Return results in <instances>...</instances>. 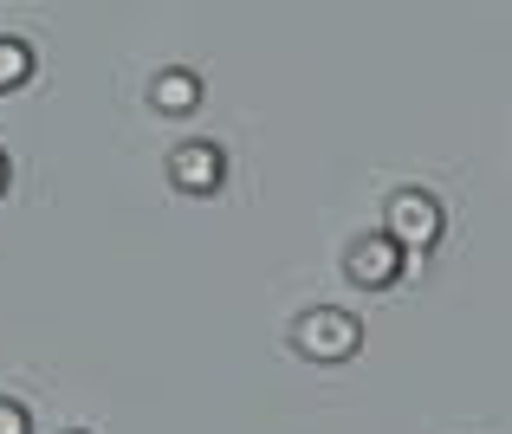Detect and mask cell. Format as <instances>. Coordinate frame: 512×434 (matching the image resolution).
<instances>
[{"instance_id":"1","label":"cell","mask_w":512,"mask_h":434,"mask_svg":"<svg viewBox=\"0 0 512 434\" xmlns=\"http://www.w3.org/2000/svg\"><path fill=\"white\" fill-rule=\"evenodd\" d=\"M383 234L396 240L402 253L415 260H428V253L441 247V234H448V208H441V195H428V188H396L383 208Z\"/></svg>"},{"instance_id":"2","label":"cell","mask_w":512,"mask_h":434,"mask_svg":"<svg viewBox=\"0 0 512 434\" xmlns=\"http://www.w3.org/2000/svg\"><path fill=\"white\" fill-rule=\"evenodd\" d=\"M292 350L305 363H350L363 350V318L344 305H312L292 318Z\"/></svg>"},{"instance_id":"3","label":"cell","mask_w":512,"mask_h":434,"mask_svg":"<svg viewBox=\"0 0 512 434\" xmlns=\"http://www.w3.org/2000/svg\"><path fill=\"white\" fill-rule=\"evenodd\" d=\"M402 273H409V253H402L383 227H376V234H357L344 247V279H350V286H363V292H389Z\"/></svg>"},{"instance_id":"4","label":"cell","mask_w":512,"mask_h":434,"mask_svg":"<svg viewBox=\"0 0 512 434\" xmlns=\"http://www.w3.org/2000/svg\"><path fill=\"white\" fill-rule=\"evenodd\" d=\"M169 182L182 195H221L227 188V149L214 137H182L169 149Z\"/></svg>"},{"instance_id":"5","label":"cell","mask_w":512,"mask_h":434,"mask_svg":"<svg viewBox=\"0 0 512 434\" xmlns=\"http://www.w3.org/2000/svg\"><path fill=\"white\" fill-rule=\"evenodd\" d=\"M201 91H208V85H201L195 65H163V72L150 78V104H156L163 117H188V111H201Z\"/></svg>"},{"instance_id":"6","label":"cell","mask_w":512,"mask_h":434,"mask_svg":"<svg viewBox=\"0 0 512 434\" xmlns=\"http://www.w3.org/2000/svg\"><path fill=\"white\" fill-rule=\"evenodd\" d=\"M33 65H39L33 39H20V33H0V91H20L26 78H33Z\"/></svg>"},{"instance_id":"7","label":"cell","mask_w":512,"mask_h":434,"mask_svg":"<svg viewBox=\"0 0 512 434\" xmlns=\"http://www.w3.org/2000/svg\"><path fill=\"white\" fill-rule=\"evenodd\" d=\"M0 434H33V415H26V402L0 396Z\"/></svg>"},{"instance_id":"8","label":"cell","mask_w":512,"mask_h":434,"mask_svg":"<svg viewBox=\"0 0 512 434\" xmlns=\"http://www.w3.org/2000/svg\"><path fill=\"white\" fill-rule=\"evenodd\" d=\"M7 182H13V162H7V149H0V195H7Z\"/></svg>"},{"instance_id":"9","label":"cell","mask_w":512,"mask_h":434,"mask_svg":"<svg viewBox=\"0 0 512 434\" xmlns=\"http://www.w3.org/2000/svg\"><path fill=\"white\" fill-rule=\"evenodd\" d=\"M65 434H85V428H65Z\"/></svg>"}]
</instances>
